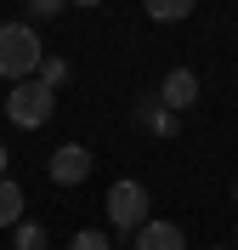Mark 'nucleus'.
I'll return each mask as SVG.
<instances>
[{
  "mask_svg": "<svg viewBox=\"0 0 238 250\" xmlns=\"http://www.w3.org/2000/svg\"><path fill=\"white\" fill-rule=\"evenodd\" d=\"M46 62V46H40V29L34 23H0V80H34Z\"/></svg>",
  "mask_w": 238,
  "mask_h": 250,
  "instance_id": "obj_1",
  "label": "nucleus"
},
{
  "mask_svg": "<svg viewBox=\"0 0 238 250\" xmlns=\"http://www.w3.org/2000/svg\"><path fill=\"white\" fill-rule=\"evenodd\" d=\"M51 114H57V91H51L46 80H17L12 91H6V120L17 131H40Z\"/></svg>",
  "mask_w": 238,
  "mask_h": 250,
  "instance_id": "obj_2",
  "label": "nucleus"
},
{
  "mask_svg": "<svg viewBox=\"0 0 238 250\" xmlns=\"http://www.w3.org/2000/svg\"><path fill=\"white\" fill-rule=\"evenodd\" d=\"M102 210H108V222L119 228V233H136V228L147 222V188L136 182V176H119V182L108 188Z\"/></svg>",
  "mask_w": 238,
  "mask_h": 250,
  "instance_id": "obj_3",
  "label": "nucleus"
},
{
  "mask_svg": "<svg viewBox=\"0 0 238 250\" xmlns=\"http://www.w3.org/2000/svg\"><path fill=\"white\" fill-rule=\"evenodd\" d=\"M46 171H51L57 188H79L85 176H91V148H85V142H63V148H51Z\"/></svg>",
  "mask_w": 238,
  "mask_h": 250,
  "instance_id": "obj_4",
  "label": "nucleus"
},
{
  "mask_svg": "<svg viewBox=\"0 0 238 250\" xmlns=\"http://www.w3.org/2000/svg\"><path fill=\"white\" fill-rule=\"evenodd\" d=\"M159 103H165L170 114L193 108V103H199V74H193V68H170V74L159 80Z\"/></svg>",
  "mask_w": 238,
  "mask_h": 250,
  "instance_id": "obj_5",
  "label": "nucleus"
},
{
  "mask_svg": "<svg viewBox=\"0 0 238 250\" xmlns=\"http://www.w3.org/2000/svg\"><path fill=\"white\" fill-rule=\"evenodd\" d=\"M136 250H187V233L176 228V222H153L147 216L136 228Z\"/></svg>",
  "mask_w": 238,
  "mask_h": 250,
  "instance_id": "obj_6",
  "label": "nucleus"
},
{
  "mask_svg": "<svg viewBox=\"0 0 238 250\" xmlns=\"http://www.w3.org/2000/svg\"><path fill=\"white\" fill-rule=\"evenodd\" d=\"M17 222H23V188L0 176V228H17Z\"/></svg>",
  "mask_w": 238,
  "mask_h": 250,
  "instance_id": "obj_7",
  "label": "nucleus"
},
{
  "mask_svg": "<svg viewBox=\"0 0 238 250\" xmlns=\"http://www.w3.org/2000/svg\"><path fill=\"white\" fill-rule=\"evenodd\" d=\"M193 6L199 0H142V12L153 23H182V17H193Z\"/></svg>",
  "mask_w": 238,
  "mask_h": 250,
  "instance_id": "obj_8",
  "label": "nucleus"
},
{
  "mask_svg": "<svg viewBox=\"0 0 238 250\" xmlns=\"http://www.w3.org/2000/svg\"><path fill=\"white\" fill-rule=\"evenodd\" d=\"M142 125L153 131V137H176V125H182V120H176L165 103H147V108H142Z\"/></svg>",
  "mask_w": 238,
  "mask_h": 250,
  "instance_id": "obj_9",
  "label": "nucleus"
},
{
  "mask_svg": "<svg viewBox=\"0 0 238 250\" xmlns=\"http://www.w3.org/2000/svg\"><path fill=\"white\" fill-rule=\"evenodd\" d=\"M12 245L17 250H46V228H40V222H17V228H12Z\"/></svg>",
  "mask_w": 238,
  "mask_h": 250,
  "instance_id": "obj_10",
  "label": "nucleus"
},
{
  "mask_svg": "<svg viewBox=\"0 0 238 250\" xmlns=\"http://www.w3.org/2000/svg\"><path fill=\"white\" fill-rule=\"evenodd\" d=\"M68 74H74V62H68V57H46V62H40V74H34V80H46L51 91H57V85H68Z\"/></svg>",
  "mask_w": 238,
  "mask_h": 250,
  "instance_id": "obj_11",
  "label": "nucleus"
},
{
  "mask_svg": "<svg viewBox=\"0 0 238 250\" xmlns=\"http://www.w3.org/2000/svg\"><path fill=\"white\" fill-rule=\"evenodd\" d=\"M68 250H113V245H108L102 228H85V233H74V245H68Z\"/></svg>",
  "mask_w": 238,
  "mask_h": 250,
  "instance_id": "obj_12",
  "label": "nucleus"
},
{
  "mask_svg": "<svg viewBox=\"0 0 238 250\" xmlns=\"http://www.w3.org/2000/svg\"><path fill=\"white\" fill-rule=\"evenodd\" d=\"M23 6H29L34 17H57V12H63V6H68V0H23Z\"/></svg>",
  "mask_w": 238,
  "mask_h": 250,
  "instance_id": "obj_13",
  "label": "nucleus"
},
{
  "mask_svg": "<svg viewBox=\"0 0 238 250\" xmlns=\"http://www.w3.org/2000/svg\"><path fill=\"white\" fill-rule=\"evenodd\" d=\"M6 159H12V154H6V142H0V176H6Z\"/></svg>",
  "mask_w": 238,
  "mask_h": 250,
  "instance_id": "obj_14",
  "label": "nucleus"
},
{
  "mask_svg": "<svg viewBox=\"0 0 238 250\" xmlns=\"http://www.w3.org/2000/svg\"><path fill=\"white\" fill-rule=\"evenodd\" d=\"M68 6H102V0H68Z\"/></svg>",
  "mask_w": 238,
  "mask_h": 250,
  "instance_id": "obj_15",
  "label": "nucleus"
},
{
  "mask_svg": "<svg viewBox=\"0 0 238 250\" xmlns=\"http://www.w3.org/2000/svg\"><path fill=\"white\" fill-rule=\"evenodd\" d=\"M113 250H136V245H113Z\"/></svg>",
  "mask_w": 238,
  "mask_h": 250,
  "instance_id": "obj_16",
  "label": "nucleus"
},
{
  "mask_svg": "<svg viewBox=\"0 0 238 250\" xmlns=\"http://www.w3.org/2000/svg\"><path fill=\"white\" fill-rule=\"evenodd\" d=\"M210 250H233V245H210Z\"/></svg>",
  "mask_w": 238,
  "mask_h": 250,
  "instance_id": "obj_17",
  "label": "nucleus"
},
{
  "mask_svg": "<svg viewBox=\"0 0 238 250\" xmlns=\"http://www.w3.org/2000/svg\"><path fill=\"white\" fill-rule=\"evenodd\" d=\"M233 250H238V228H233Z\"/></svg>",
  "mask_w": 238,
  "mask_h": 250,
  "instance_id": "obj_18",
  "label": "nucleus"
},
{
  "mask_svg": "<svg viewBox=\"0 0 238 250\" xmlns=\"http://www.w3.org/2000/svg\"><path fill=\"white\" fill-rule=\"evenodd\" d=\"M233 199H238V182H233Z\"/></svg>",
  "mask_w": 238,
  "mask_h": 250,
  "instance_id": "obj_19",
  "label": "nucleus"
}]
</instances>
